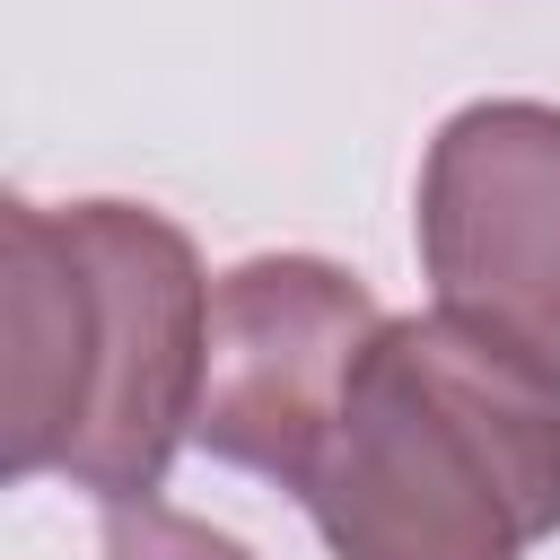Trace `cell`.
<instances>
[{
  "label": "cell",
  "instance_id": "cell-3",
  "mask_svg": "<svg viewBox=\"0 0 560 560\" xmlns=\"http://www.w3.org/2000/svg\"><path fill=\"white\" fill-rule=\"evenodd\" d=\"M420 262L438 315L560 385V105L481 96L420 166Z\"/></svg>",
  "mask_w": 560,
  "mask_h": 560
},
{
  "label": "cell",
  "instance_id": "cell-4",
  "mask_svg": "<svg viewBox=\"0 0 560 560\" xmlns=\"http://www.w3.org/2000/svg\"><path fill=\"white\" fill-rule=\"evenodd\" d=\"M385 324L394 315L324 254H254L219 271L192 438L219 464L298 490Z\"/></svg>",
  "mask_w": 560,
  "mask_h": 560
},
{
  "label": "cell",
  "instance_id": "cell-5",
  "mask_svg": "<svg viewBox=\"0 0 560 560\" xmlns=\"http://www.w3.org/2000/svg\"><path fill=\"white\" fill-rule=\"evenodd\" d=\"M105 560H254V551L236 534L184 516V508L122 499V508H105Z\"/></svg>",
  "mask_w": 560,
  "mask_h": 560
},
{
  "label": "cell",
  "instance_id": "cell-2",
  "mask_svg": "<svg viewBox=\"0 0 560 560\" xmlns=\"http://www.w3.org/2000/svg\"><path fill=\"white\" fill-rule=\"evenodd\" d=\"M298 499L332 560H525L560 534V385L446 315H394Z\"/></svg>",
  "mask_w": 560,
  "mask_h": 560
},
{
  "label": "cell",
  "instance_id": "cell-1",
  "mask_svg": "<svg viewBox=\"0 0 560 560\" xmlns=\"http://www.w3.org/2000/svg\"><path fill=\"white\" fill-rule=\"evenodd\" d=\"M0 464L122 508L192 438L210 280L192 236L140 201H0Z\"/></svg>",
  "mask_w": 560,
  "mask_h": 560
}]
</instances>
